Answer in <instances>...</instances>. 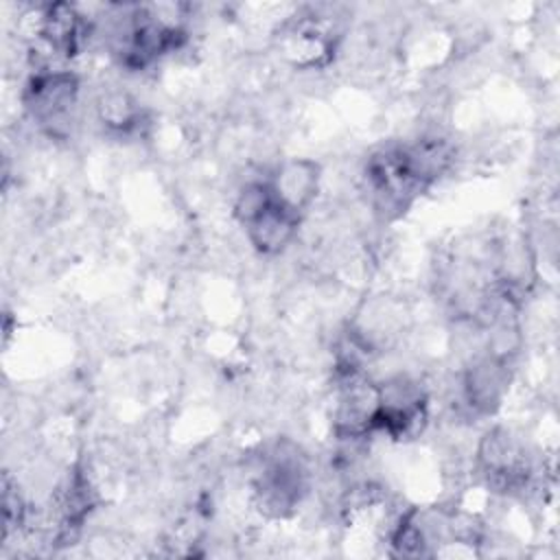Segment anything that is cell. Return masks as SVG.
I'll return each mask as SVG.
<instances>
[{
	"instance_id": "obj_6",
	"label": "cell",
	"mask_w": 560,
	"mask_h": 560,
	"mask_svg": "<svg viewBox=\"0 0 560 560\" xmlns=\"http://www.w3.org/2000/svg\"><path fill=\"white\" fill-rule=\"evenodd\" d=\"M79 79L68 70H44L37 72L26 90L24 105L31 116L50 133H59L77 105Z\"/></svg>"
},
{
	"instance_id": "obj_8",
	"label": "cell",
	"mask_w": 560,
	"mask_h": 560,
	"mask_svg": "<svg viewBox=\"0 0 560 560\" xmlns=\"http://www.w3.org/2000/svg\"><path fill=\"white\" fill-rule=\"evenodd\" d=\"M39 37L50 52L59 57H74L88 42L90 24L77 7L68 2H55L44 7L39 15Z\"/></svg>"
},
{
	"instance_id": "obj_4",
	"label": "cell",
	"mask_w": 560,
	"mask_h": 560,
	"mask_svg": "<svg viewBox=\"0 0 560 560\" xmlns=\"http://www.w3.org/2000/svg\"><path fill=\"white\" fill-rule=\"evenodd\" d=\"M477 468L494 492H521L527 488L534 466L525 444L508 429L488 431L477 448Z\"/></svg>"
},
{
	"instance_id": "obj_10",
	"label": "cell",
	"mask_w": 560,
	"mask_h": 560,
	"mask_svg": "<svg viewBox=\"0 0 560 560\" xmlns=\"http://www.w3.org/2000/svg\"><path fill=\"white\" fill-rule=\"evenodd\" d=\"M284 35L289 55L300 66H322L335 50V37L317 15L295 20Z\"/></svg>"
},
{
	"instance_id": "obj_11",
	"label": "cell",
	"mask_w": 560,
	"mask_h": 560,
	"mask_svg": "<svg viewBox=\"0 0 560 560\" xmlns=\"http://www.w3.org/2000/svg\"><path fill=\"white\" fill-rule=\"evenodd\" d=\"M26 516V508L22 503V497L18 494V490L13 488L11 479L4 475L2 479V521H4V538L18 529L24 523Z\"/></svg>"
},
{
	"instance_id": "obj_9",
	"label": "cell",
	"mask_w": 560,
	"mask_h": 560,
	"mask_svg": "<svg viewBox=\"0 0 560 560\" xmlns=\"http://www.w3.org/2000/svg\"><path fill=\"white\" fill-rule=\"evenodd\" d=\"M269 186L284 206L302 214L317 195L319 164L304 158L284 160L269 179Z\"/></svg>"
},
{
	"instance_id": "obj_5",
	"label": "cell",
	"mask_w": 560,
	"mask_h": 560,
	"mask_svg": "<svg viewBox=\"0 0 560 560\" xmlns=\"http://www.w3.org/2000/svg\"><path fill=\"white\" fill-rule=\"evenodd\" d=\"M427 418V394L416 381L394 376L378 385V407L372 433L381 431L392 440H409L424 429Z\"/></svg>"
},
{
	"instance_id": "obj_2",
	"label": "cell",
	"mask_w": 560,
	"mask_h": 560,
	"mask_svg": "<svg viewBox=\"0 0 560 560\" xmlns=\"http://www.w3.org/2000/svg\"><path fill=\"white\" fill-rule=\"evenodd\" d=\"M365 179L374 206L383 214H402L411 201L429 188L416 168L407 144H389L368 158Z\"/></svg>"
},
{
	"instance_id": "obj_7",
	"label": "cell",
	"mask_w": 560,
	"mask_h": 560,
	"mask_svg": "<svg viewBox=\"0 0 560 560\" xmlns=\"http://www.w3.org/2000/svg\"><path fill=\"white\" fill-rule=\"evenodd\" d=\"M508 383L510 359L486 352L483 357L475 359L464 374V398L475 413H494L508 392Z\"/></svg>"
},
{
	"instance_id": "obj_1",
	"label": "cell",
	"mask_w": 560,
	"mask_h": 560,
	"mask_svg": "<svg viewBox=\"0 0 560 560\" xmlns=\"http://www.w3.org/2000/svg\"><path fill=\"white\" fill-rule=\"evenodd\" d=\"M234 214L260 254L282 252L293 241L302 217L276 197L269 182L247 184L236 197Z\"/></svg>"
},
{
	"instance_id": "obj_3",
	"label": "cell",
	"mask_w": 560,
	"mask_h": 560,
	"mask_svg": "<svg viewBox=\"0 0 560 560\" xmlns=\"http://www.w3.org/2000/svg\"><path fill=\"white\" fill-rule=\"evenodd\" d=\"M308 483L304 455L289 442L276 444L262 457V466L254 481L258 510L267 516H289L302 501Z\"/></svg>"
}]
</instances>
